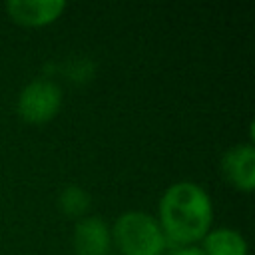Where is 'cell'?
Returning a JSON list of instances; mask_svg holds the SVG:
<instances>
[{
  "mask_svg": "<svg viewBox=\"0 0 255 255\" xmlns=\"http://www.w3.org/2000/svg\"><path fill=\"white\" fill-rule=\"evenodd\" d=\"M112 237L122 255H159L165 247L159 223L141 211L122 213L114 223Z\"/></svg>",
  "mask_w": 255,
  "mask_h": 255,
  "instance_id": "cell-2",
  "label": "cell"
},
{
  "mask_svg": "<svg viewBox=\"0 0 255 255\" xmlns=\"http://www.w3.org/2000/svg\"><path fill=\"white\" fill-rule=\"evenodd\" d=\"M62 106V90L52 80H34L18 96L16 112L28 124L50 122Z\"/></svg>",
  "mask_w": 255,
  "mask_h": 255,
  "instance_id": "cell-3",
  "label": "cell"
},
{
  "mask_svg": "<svg viewBox=\"0 0 255 255\" xmlns=\"http://www.w3.org/2000/svg\"><path fill=\"white\" fill-rule=\"evenodd\" d=\"M10 18L22 26H46L62 16L66 2L62 0H10L6 4Z\"/></svg>",
  "mask_w": 255,
  "mask_h": 255,
  "instance_id": "cell-5",
  "label": "cell"
},
{
  "mask_svg": "<svg viewBox=\"0 0 255 255\" xmlns=\"http://www.w3.org/2000/svg\"><path fill=\"white\" fill-rule=\"evenodd\" d=\"M171 255H205L199 247H195V245H185V247H179V249H175Z\"/></svg>",
  "mask_w": 255,
  "mask_h": 255,
  "instance_id": "cell-9",
  "label": "cell"
},
{
  "mask_svg": "<svg viewBox=\"0 0 255 255\" xmlns=\"http://www.w3.org/2000/svg\"><path fill=\"white\" fill-rule=\"evenodd\" d=\"M213 219V207L207 191L191 181L169 185L159 199V227L167 241L175 245H193L203 239Z\"/></svg>",
  "mask_w": 255,
  "mask_h": 255,
  "instance_id": "cell-1",
  "label": "cell"
},
{
  "mask_svg": "<svg viewBox=\"0 0 255 255\" xmlns=\"http://www.w3.org/2000/svg\"><path fill=\"white\" fill-rule=\"evenodd\" d=\"M112 247V231L102 217H84L74 227L76 255H108Z\"/></svg>",
  "mask_w": 255,
  "mask_h": 255,
  "instance_id": "cell-6",
  "label": "cell"
},
{
  "mask_svg": "<svg viewBox=\"0 0 255 255\" xmlns=\"http://www.w3.org/2000/svg\"><path fill=\"white\" fill-rule=\"evenodd\" d=\"M60 207L68 215H82L90 207V195L78 185H70L60 193Z\"/></svg>",
  "mask_w": 255,
  "mask_h": 255,
  "instance_id": "cell-8",
  "label": "cell"
},
{
  "mask_svg": "<svg viewBox=\"0 0 255 255\" xmlns=\"http://www.w3.org/2000/svg\"><path fill=\"white\" fill-rule=\"evenodd\" d=\"M201 251L205 255H247V241L239 231L219 227L207 231V235L203 237Z\"/></svg>",
  "mask_w": 255,
  "mask_h": 255,
  "instance_id": "cell-7",
  "label": "cell"
},
{
  "mask_svg": "<svg viewBox=\"0 0 255 255\" xmlns=\"http://www.w3.org/2000/svg\"><path fill=\"white\" fill-rule=\"evenodd\" d=\"M225 179L239 191L249 193L255 185V149L251 143H237L221 157Z\"/></svg>",
  "mask_w": 255,
  "mask_h": 255,
  "instance_id": "cell-4",
  "label": "cell"
}]
</instances>
